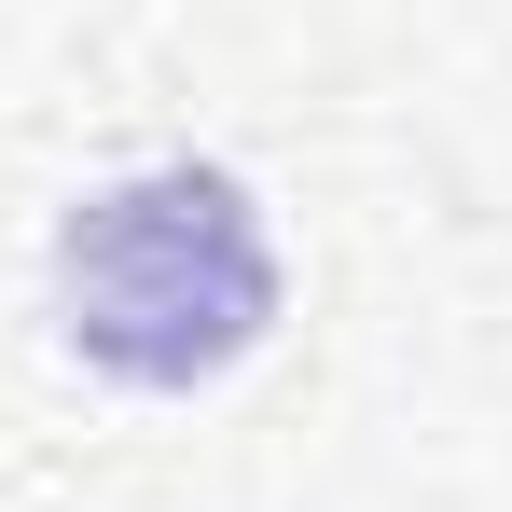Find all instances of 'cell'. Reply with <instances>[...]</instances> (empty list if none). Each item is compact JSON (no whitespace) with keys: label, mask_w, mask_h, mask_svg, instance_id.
<instances>
[{"label":"cell","mask_w":512,"mask_h":512,"mask_svg":"<svg viewBox=\"0 0 512 512\" xmlns=\"http://www.w3.org/2000/svg\"><path fill=\"white\" fill-rule=\"evenodd\" d=\"M56 333H70V360H97L111 388H153V402L222 388L277 333L263 194L236 167H208V153L97 180L56 222Z\"/></svg>","instance_id":"1"}]
</instances>
